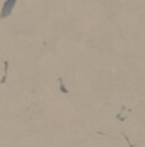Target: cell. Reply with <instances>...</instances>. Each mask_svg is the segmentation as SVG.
<instances>
[{
    "label": "cell",
    "instance_id": "cell-1",
    "mask_svg": "<svg viewBox=\"0 0 145 147\" xmlns=\"http://www.w3.org/2000/svg\"><path fill=\"white\" fill-rule=\"evenodd\" d=\"M15 3H17V0H5L3 5H2V10H0V19H7L12 14Z\"/></svg>",
    "mask_w": 145,
    "mask_h": 147
},
{
    "label": "cell",
    "instance_id": "cell-2",
    "mask_svg": "<svg viewBox=\"0 0 145 147\" xmlns=\"http://www.w3.org/2000/svg\"><path fill=\"white\" fill-rule=\"evenodd\" d=\"M58 86H60V91H62L63 94H68V89H67V86H65L63 79H58Z\"/></svg>",
    "mask_w": 145,
    "mask_h": 147
}]
</instances>
